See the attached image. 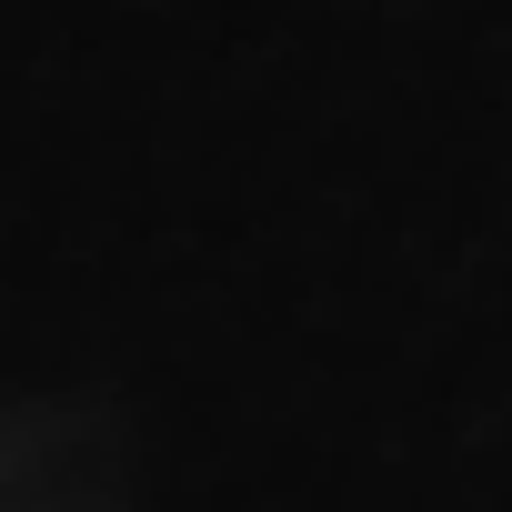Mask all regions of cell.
Returning <instances> with one entry per match:
<instances>
[{"label":"cell","instance_id":"1","mask_svg":"<svg viewBox=\"0 0 512 512\" xmlns=\"http://www.w3.org/2000/svg\"><path fill=\"white\" fill-rule=\"evenodd\" d=\"M141 502V422L101 382H21L0 392V512H131Z\"/></svg>","mask_w":512,"mask_h":512}]
</instances>
